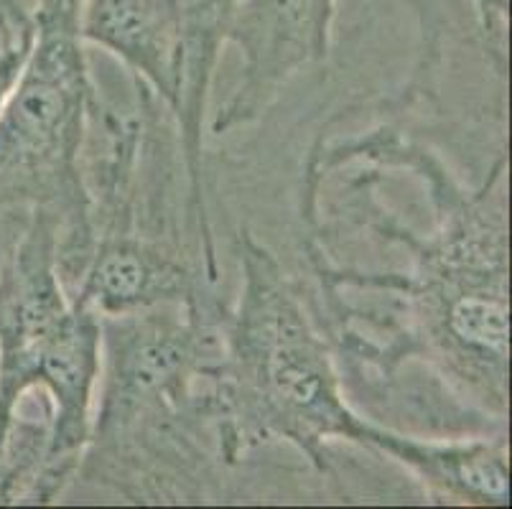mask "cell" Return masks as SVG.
<instances>
[{
	"label": "cell",
	"instance_id": "7",
	"mask_svg": "<svg viewBox=\"0 0 512 509\" xmlns=\"http://www.w3.org/2000/svg\"><path fill=\"white\" fill-rule=\"evenodd\" d=\"M199 270L169 242L110 230L95 235V247L82 278L69 293L97 316H125L156 306L214 311V301Z\"/></svg>",
	"mask_w": 512,
	"mask_h": 509
},
{
	"label": "cell",
	"instance_id": "2",
	"mask_svg": "<svg viewBox=\"0 0 512 509\" xmlns=\"http://www.w3.org/2000/svg\"><path fill=\"white\" fill-rule=\"evenodd\" d=\"M242 291L225 316L222 352L204 380V413L225 464L271 441L296 446L329 471V443L347 441L431 479L439 441L362 418L344 398L332 339L271 250L240 232Z\"/></svg>",
	"mask_w": 512,
	"mask_h": 509
},
{
	"label": "cell",
	"instance_id": "3",
	"mask_svg": "<svg viewBox=\"0 0 512 509\" xmlns=\"http://www.w3.org/2000/svg\"><path fill=\"white\" fill-rule=\"evenodd\" d=\"M82 0H39L34 44L0 110V214L41 209L57 222V265L74 291L95 247L82 148L97 97L79 34Z\"/></svg>",
	"mask_w": 512,
	"mask_h": 509
},
{
	"label": "cell",
	"instance_id": "5",
	"mask_svg": "<svg viewBox=\"0 0 512 509\" xmlns=\"http://www.w3.org/2000/svg\"><path fill=\"white\" fill-rule=\"evenodd\" d=\"M209 367L202 336L176 316L107 321L92 438L79 471L102 466L113 482L123 476L130 484L151 469L169 482L186 479L207 459V446L217 448L204 413Z\"/></svg>",
	"mask_w": 512,
	"mask_h": 509
},
{
	"label": "cell",
	"instance_id": "1",
	"mask_svg": "<svg viewBox=\"0 0 512 509\" xmlns=\"http://www.w3.org/2000/svg\"><path fill=\"white\" fill-rule=\"evenodd\" d=\"M334 163L370 158L383 166H408L428 186L436 230L416 235L393 214H372V227L411 252V273H365L334 268L319 250L309 255L321 288L380 291L400 301V311L380 326L385 342L357 362L372 364L385 377L418 357L462 390L497 423L507 415V163H495L477 191L464 189L434 153L413 146L393 130L370 133L329 148Z\"/></svg>",
	"mask_w": 512,
	"mask_h": 509
},
{
	"label": "cell",
	"instance_id": "4",
	"mask_svg": "<svg viewBox=\"0 0 512 509\" xmlns=\"http://www.w3.org/2000/svg\"><path fill=\"white\" fill-rule=\"evenodd\" d=\"M100 364V316L69 296L57 265V222L31 209L0 260V441L21 400L44 390L54 408V494L79 474L90 446Z\"/></svg>",
	"mask_w": 512,
	"mask_h": 509
},
{
	"label": "cell",
	"instance_id": "8",
	"mask_svg": "<svg viewBox=\"0 0 512 509\" xmlns=\"http://www.w3.org/2000/svg\"><path fill=\"white\" fill-rule=\"evenodd\" d=\"M79 34L120 59L174 115L184 90V0H82Z\"/></svg>",
	"mask_w": 512,
	"mask_h": 509
},
{
	"label": "cell",
	"instance_id": "6",
	"mask_svg": "<svg viewBox=\"0 0 512 509\" xmlns=\"http://www.w3.org/2000/svg\"><path fill=\"white\" fill-rule=\"evenodd\" d=\"M337 0H232L225 44L242 56L240 82L212 120V133L258 123L296 74L329 59Z\"/></svg>",
	"mask_w": 512,
	"mask_h": 509
}]
</instances>
